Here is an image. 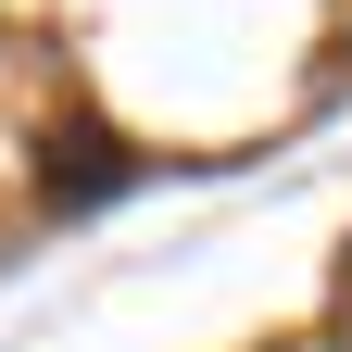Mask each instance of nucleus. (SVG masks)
Instances as JSON below:
<instances>
[{
    "label": "nucleus",
    "instance_id": "obj_1",
    "mask_svg": "<svg viewBox=\"0 0 352 352\" xmlns=\"http://www.w3.org/2000/svg\"><path fill=\"white\" fill-rule=\"evenodd\" d=\"M126 176H139V151L76 113V126H51V151H38V201H51V214H101Z\"/></svg>",
    "mask_w": 352,
    "mask_h": 352
}]
</instances>
